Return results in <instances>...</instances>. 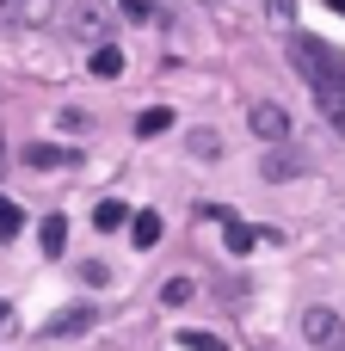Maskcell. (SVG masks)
I'll return each mask as SVG.
<instances>
[{"label": "cell", "instance_id": "cell-1", "mask_svg": "<svg viewBox=\"0 0 345 351\" xmlns=\"http://www.w3.org/2000/svg\"><path fill=\"white\" fill-rule=\"evenodd\" d=\"M290 62H296V74L315 86V99H321L327 123H340V130H345V56L327 43V37H309V31H296V43H290Z\"/></svg>", "mask_w": 345, "mask_h": 351}, {"label": "cell", "instance_id": "cell-2", "mask_svg": "<svg viewBox=\"0 0 345 351\" xmlns=\"http://www.w3.org/2000/svg\"><path fill=\"white\" fill-rule=\"evenodd\" d=\"M302 339L315 351H345V321L333 308H309V315H302Z\"/></svg>", "mask_w": 345, "mask_h": 351}, {"label": "cell", "instance_id": "cell-3", "mask_svg": "<svg viewBox=\"0 0 345 351\" xmlns=\"http://www.w3.org/2000/svg\"><path fill=\"white\" fill-rule=\"evenodd\" d=\"M74 31H80L86 43H111V31H117V12H111V6H99V0H80V12H74Z\"/></svg>", "mask_w": 345, "mask_h": 351}, {"label": "cell", "instance_id": "cell-4", "mask_svg": "<svg viewBox=\"0 0 345 351\" xmlns=\"http://www.w3.org/2000/svg\"><path fill=\"white\" fill-rule=\"evenodd\" d=\"M247 130H253L259 142H284V136H290V111L272 105V99H259V105L247 111Z\"/></svg>", "mask_w": 345, "mask_h": 351}, {"label": "cell", "instance_id": "cell-5", "mask_svg": "<svg viewBox=\"0 0 345 351\" xmlns=\"http://www.w3.org/2000/svg\"><path fill=\"white\" fill-rule=\"evenodd\" d=\"M56 19V0H0V25H19V31H37Z\"/></svg>", "mask_w": 345, "mask_h": 351}, {"label": "cell", "instance_id": "cell-6", "mask_svg": "<svg viewBox=\"0 0 345 351\" xmlns=\"http://www.w3.org/2000/svg\"><path fill=\"white\" fill-rule=\"evenodd\" d=\"M86 327H93V302H74V308H62V315L43 321V339H74V333H86Z\"/></svg>", "mask_w": 345, "mask_h": 351}, {"label": "cell", "instance_id": "cell-7", "mask_svg": "<svg viewBox=\"0 0 345 351\" xmlns=\"http://www.w3.org/2000/svg\"><path fill=\"white\" fill-rule=\"evenodd\" d=\"M86 74H99V80H117V74H123V49H117V43H93V56H86Z\"/></svg>", "mask_w": 345, "mask_h": 351}, {"label": "cell", "instance_id": "cell-8", "mask_svg": "<svg viewBox=\"0 0 345 351\" xmlns=\"http://www.w3.org/2000/svg\"><path fill=\"white\" fill-rule=\"evenodd\" d=\"M25 167H31V173H49V167H68V148H56V142H31V148H25Z\"/></svg>", "mask_w": 345, "mask_h": 351}, {"label": "cell", "instance_id": "cell-9", "mask_svg": "<svg viewBox=\"0 0 345 351\" xmlns=\"http://www.w3.org/2000/svg\"><path fill=\"white\" fill-rule=\"evenodd\" d=\"M130 234H136V247H142V253H148V247H154V241H160V234H167V222H160V216H154V210H142V216H130Z\"/></svg>", "mask_w": 345, "mask_h": 351}, {"label": "cell", "instance_id": "cell-10", "mask_svg": "<svg viewBox=\"0 0 345 351\" xmlns=\"http://www.w3.org/2000/svg\"><path fill=\"white\" fill-rule=\"evenodd\" d=\"M117 6H123L130 19H142V25H148V19H173V12H179V0H117Z\"/></svg>", "mask_w": 345, "mask_h": 351}, {"label": "cell", "instance_id": "cell-11", "mask_svg": "<svg viewBox=\"0 0 345 351\" xmlns=\"http://www.w3.org/2000/svg\"><path fill=\"white\" fill-rule=\"evenodd\" d=\"M123 222H130V204H117V197H105V204L93 210V228H99V234H111V228H123Z\"/></svg>", "mask_w": 345, "mask_h": 351}, {"label": "cell", "instance_id": "cell-12", "mask_svg": "<svg viewBox=\"0 0 345 351\" xmlns=\"http://www.w3.org/2000/svg\"><path fill=\"white\" fill-rule=\"evenodd\" d=\"M37 241H43V253H62V247H68V216H43Z\"/></svg>", "mask_w": 345, "mask_h": 351}, {"label": "cell", "instance_id": "cell-13", "mask_svg": "<svg viewBox=\"0 0 345 351\" xmlns=\"http://www.w3.org/2000/svg\"><path fill=\"white\" fill-rule=\"evenodd\" d=\"M222 228H228V253H253V247H259V234H253L247 222H235L228 210H222Z\"/></svg>", "mask_w": 345, "mask_h": 351}, {"label": "cell", "instance_id": "cell-14", "mask_svg": "<svg viewBox=\"0 0 345 351\" xmlns=\"http://www.w3.org/2000/svg\"><path fill=\"white\" fill-rule=\"evenodd\" d=\"M160 130H173V111H167V105H154V111L136 117V136H160Z\"/></svg>", "mask_w": 345, "mask_h": 351}, {"label": "cell", "instance_id": "cell-15", "mask_svg": "<svg viewBox=\"0 0 345 351\" xmlns=\"http://www.w3.org/2000/svg\"><path fill=\"white\" fill-rule=\"evenodd\" d=\"M191 154L198 160H222V136L216 130H191Z\"/></svg>", "mask_w": 345, "mask_h": 351}, {"label": "cell", "instance_id": "cell-16", "mask_svg": "<svg viewBox=\"0 0 345 351\" xmlns=\"http://www.w3.org/2000/svg\"><path fill=\"white\" fill-rule=\"evenodd\" d=\"M19 228H25V210H19L12 197H0V241H12Z\"/></svg>", "mask_w": 345, "mask_h": 351}, {"label": "cell", "instance_id": "cell-17", "mask_svg": "<svg viewBox=\"0 0 345 351\" xmlns=\"http://www.w3.org/2000/svg\"><path fill=\"white\" fill-rule=\"evenodd\" d=\"M160 302H167V308H185V302H191V278H173V284L160 290Z\"/></svg>", "mask_w": 345, "mask_h": 351}, {"label": "cell", "instance_id": "cell-18", "mask_svg": "<svg viewBox=\"0 0 345 351\" xmlns=\"http://www.w3.org/2000/svg\"><path fill=\"white\" fill-rule=\"evenodd\" d=\"M179 346H185V351H228L216 333H179Z\"/></svg>", "mask_w": 345, "mask_h": 351}, {"label": "cell", "instance_id": "cell-19", "mask_svg": "<svg viewBox=\"0 0 345 351\" xmlns=\"http://www.w3.org/2000/svg\"><path fill=\"white\" fill-rule=\"evenodd\" d=\"M265 12H272L278 25H290V19H296V0H265Z\"/></svg>", "mask_w": 345, "mask_h": 351}, {"label": "cell", "instance_id": "cell-20", "mask_svg": "<svg viewBox=\"0 0 345 351\" xmlns=\"http://www.w3.org/2000/svg\"><path fill=\"white\" fill-rule=\"evenodd\" d=\"M6 321H12V308H6V302H0V327H6Z\"/></svg>", "mask_w": 345, "mask_h": 351}, {"label": "cell", "instance_id": "cell-21", "mask_svg": "<svg viewBox=\"0 0 345 351\" xmlns=\"http://www.w3.org/2000/svg\"><path fill=\"white\" fill-rule=\"evenodd\" d=\"M327 6H333V12H345V0H327Z\"/></svg>", "mask_w": 345, "mask_h": 351}, {"label": "cell", "instance_id": "cell-22", "mask_svg": "<svg viewBox=\"0 0 345 351\" xmlns=\"http://www.w3.org/2000/svg\"><path fill=\"white\" fill-rule=\"evenodd\" d=\"M0 167H6V142H0Z\"/></svg>", "mask_w": 345, "mask_h": 351}]
</instances>
